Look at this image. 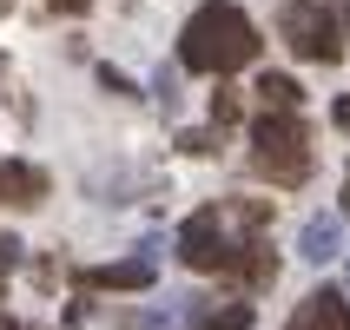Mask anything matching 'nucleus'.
Instances as JSON below:
<instances>
[{
  "label": "nucleus",
  "instance_id": "1",
  "mask_svg": "<svg viewBox=\"0 0 350 330\" xmlns=\"http://www.w3.org/2000/svg\"><path fill=\"white\" fill-rule=\"evenodd\" d=\"M258 27L245 7H232V0H205L192 20H185V33H178V66L185 73H238V66H252L258 59Z\"/></svg>",
  "mask_w": 350,
  "mask_h": 330
},
{
  "label": "nucleus",
  "instance_id": "2",
  "mask_svg": "<svg viewBox=\"0 0 350 330\" xmlns=\"http://www.w3.org/2000/svg\"><path fill=\"white\" fill-rule=\"evenodd\" d=\"M252 146H258L252 159H258L265 178H278V185H304V178H311V152H304L311 133H304L297 113H265L252 126Z\"/></svg>",
  "mask_w": 350,
  "mask_h": 330
},
{
  "label": "nucleus",
  "instance_id": "3",
  "mask_svg": "<svg viewBox=\"0 0 350 330\" xmlns=\"http://www.w3.org/2000/svg\"><path fill=\"white\" fill-rule=\"evenodd\" d=\"M278 33L291 40V53L311 59V66H337L344 59L337 7H324V0H278Z\"/></svg>",
  "mask_w": 350,
  "mask_h": 330
},
{
  "label": "nucleus",
  "instance_id": "4",
  "mask_svg": "<svg viewBox=\"0 0 350 330\" xmlns=\"http://www.w3.org/2000/svg\"><path fill=\"white\" fill-rule=\"evenodd\" d=\"M232 232H225V212L218 205H205V212L185 218V232H178V258L192 264V271H225L232 264Z\"/></svg>",
  "mask_w": 350,
  "mask_h": 330
},
{
  "label": "nucleus",
  "instance_id": "5",
  "mask_svg": "<svg viewBox=\"0 0 350 330\" xmlns=\"http://www.w3.org/2000/svg\"><path fill=\"white\" fill-rule=\"evenodd\" d=\"M284 330H350V304L337 291H311L291 311V324H284Z\"/></svg>",
  "mask_w": 350,
  "mask_h": 330
},
{
  "label": "nucleus",
  "instance_id": "6",
  "mask_svg": "<svg viewBox=\"0 0 350 330\" xmlns=\"http://www.w3.org/2000/svg\"><path fill=\"white\" fill-rule=\"evenodd\" d=\"M297 251L311 258V264H331V258H344V218H304V232H297Z\"/></svg>",
  "mask_w": 350,
  "mask_h": 330
},
{
  "label": "nucleus",
  "instance_id": "7",
  "mask_svg": "<svg viewBox=\"0 0 350 330\" xmlns=\"http://www.w3.org/2000/svg\"><path fill=\"white\" fill-rule=\"evenodd\" d=\"M0 198H7V205H40V198H46V172L7 159V165H0Z\"/></svg>",
  "mask_w": 350,
  "mask_h": 330
},
{
  "label": "nucleus",
  "instance_id": "8",
  "mask_svg": "<svg viewBox=\"0 0 350 330\" xmlns=\"http://www.w3.org/2000/svg\"><path fill=\"white\" fill-rule=\"evenodd\" d=\"M225 277H245V284H278V258L265 238H252V245H238L232 264H225Z\"/></svg>",
  "mask_w": 350,
  "mask_h": 330
},
{
  "label": "nucleus",
  "instance_id": "9",
  "mask_svg": "<svg viewBox=\"0 0 350 330\" xmlns=\"http://www.w3.org/2000/svg\"><path fill=\"white\" fill-rule=\"evenodd\" d=\"M152 277H159V264H152V258H119V264L93 271L86 284H99V291H146Z\"/></svg>",
  "mask_w": 350,
  "mask_h": 330
},
{
  "label": "nucleus",
  "instance_id": "10",
  "mask_svg": "<svg viewBox=\"0 0 350 330\" xmlns=\"http://www.w3.org/2000/svg\"><path fill=\"white\" fill-rule=\"evenodd\" d=\"M252 93L265 99V113H297V99H304V86H297L291 73H265V79L252 86Z\"/></svg>",
  "mask_w": 350,
  "mask_h": 330
},
{
  "label": "nucleus",
  "instance_id": "11",
  "mask_svg": "<svg viewBox=\"0 0 350 330\" xmlns=\"http://www.w3.org/2000/svg\"><path fill=\"white\" fill-rule=\"evenodd\" d=\"M205 330H252V304H225V311H212Z\"/></svg>",
  "mask_w": 350,
  "mask_h": 330
},
{
  "label": "nucleus",
  "instance_id": "12",
  "mask_svg": "<svg viewBox=\"0 0 350 330\" xmlns=\"http://www.w3.org/2000/svg\"><path fill=\"white\" fill-rule=\"evenodd\" d=\"M238 113H245V106H238V93H232V86H218V93H212V119H218V133H225Z\"/></svg>",
  "mask_w": 350,
  "mask_h": 330
},
{
  "label": "nucleus",
  "instance_id": "13",
  "mask_svg": "<svg viewBox=\"0 0 350 330\" xmlns=\"http://www.w3.org/2000/svg\"><path fill=\"white\" fill-rule=\"evenodd\" d=\"M178 146H185V152H192V159H212V152H218V133H185V139H178Z\"/></svg>",
  "mask_w": 350,
  "mask_h": 330
},
{
  "label": "nucleus",
  "instance_id": "14",
  "mask_svg": "<svg viewBox=\"0 0 350 330\" xmlns=\"http://www.w3.org/2000/svg\"><path fill=\"white\" fill-rule=\"evenodd\" d=\"M265 218H271V205H265V198H245V205H238V225H252V232L265 225Z\"/></svg>",
  "mask_w": 350,
  "mask_h": 330
},
{
  "label": "nucleus",
  "instance_id": "15",
  "mask_svg": "<svg viewBox=\"0 0 350 330\" xmlns=\"http://www.w3.org/2000/svg\"><path fill=\"white\" fill-rule=\"evenodd\" d=\"M99 86H106V93H113V99H126V93H133V79L119 73V66H99Z\"/></svg>",
  "mask_w": 350,
  "mask_h": 330
},
{
  "label": "nucleus",
  "instance_id": "16",
  "mask_svg": "<svg viewBox=\"0 0 350 330\" xmlns=\"http://www.w3.org/2000/svg\"><path fill=\"white\" fill-rule=\"evenodd\" d=\"M14 264H20V238H7V232H0V277L14 271Z\"/></svg>",
  "mask_w": 350,
  "mask_h": 330
},
{
  "label": "nucleus",
  "instance_id": "17",
  "mask_svg": "<svg viewBox=\"0 0 350 330\" xmlns=\"http://www.w3.org/2000/svg\"><path fill=\"white\" fill-rule=\"evenodd\" d=\"M331 119H337V126H344V133H350V93H344V99H337V106H331Z\"/></svg>",
  "mask_w": 350,
  "mask_h": 330
},
{
  "label": "nucleus",
  "instance_id": "18",
  "mask_svg": "<svg viewBox=\"0 0 350 330\" xmlns=\"http://www.w3.org/2000/svg\"><path fill=\"white\" fill-rule=\"evenodd\" d=\"M53 7H66V14H86V7H93V0H53Z\"/></svg>",
  "mask_w": 350,
  "mask_h": 330
},
{
  "label": "nucleus",
  "instance_id": "19",
  "mask_svg": "<svg viewBox=\"0 0 350 330\" xmlns=\"http://www.w3.org/2000/svg\"><path fill=\"white\" fill-rule=\"evenodd\" d=\"M337 20H350V0H344V7H337Z\"/></svg>",
  "mask_w": 350,
  "mask_h": 330
},
{
  "label": "nucleus",
  "instance_id": "20",
  "mask_svg": "<svg viewBox=\"0 0 350 330\" xmlns=\"http://www.w3.org/2000/svg\"><path fill=\"white\" fill-rule=\"evenodd\" d=\"M0 291H7V277H0Z\"/></svg>",
  "mask_w": 350,
  "mask_h": 330
}]
</instances>
